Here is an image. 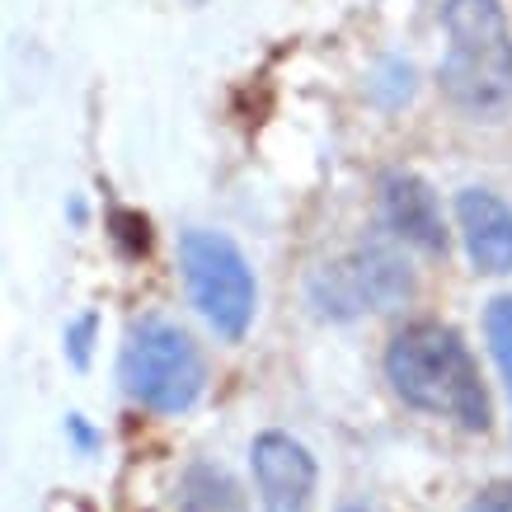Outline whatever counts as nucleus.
Listing matches in <instances>:
<instances>
[{"instance_id": "8", "label": "nucleus", "mask_w": 512, "mask_h": 512, "mask_svg": "<svg viewBox=\"0 0 512 512\" xmlns=\"http://www.w3.org/2000/svg\"><path fill=\"white\" fill-rule=\"evenodd\" d=\"M381 212H386V226L400 235L404 245H419V249H428V254L447 249L442 207H437L433 188L423 184L419 174L390 170L386 179H381Z\"/></svg>"}, {"instance_id": "3", "label": "nucleus", "mask_w": 512, "mask_h": 512, "mask_svg": "<svg viewBox=\"0 0 512 512\" xmlns=\"http://www.w3.org/2000/svg\"><path fill=\"white\" fill-rule=\"evenodd\" d=\"M118 381L127 400H137L151 414H184L193 409L207 381L198 343L188 339L179 325L165 320H141L123 343L118 357Z\"/></svg>"}, {"instance_id": "12", "label": "nucleus", "mask_w": 512, "mask_h": 512, "mask_svg": "<svg viewBox=\"0 0 512 512\" xmlns=\"http://www.w3.org/2000/svg\"><path fill=\"white\" fill-rule=\"evenodd\" d=\"M113 226H118L113 235L127 245V254H146V245H151V226H146V217H137V212H118Z\"/></svg>"}, {"instance_id": "7", "label": "nucleus", "mask_w": 512, "mask_h": 512, "mask_svg": "<svg viewBox=\"0 0 512 512\" xmlns=\"http://www.w3.org/2000/svg\"><path fill=\"white\" fill-rule=\"evenodd\" d=\"M456 226L466 240V254L475 273L503 278L512 273V207L494 198L489 188H466L456 198Z\"/></svg>"}, {"instance_id": "9", "label": "nucleus", "mask_w": 512, "mask_h": 512, "mask_svg": "<svg viewBox=\"0 0 512 512\" xmlns=\"http://www.w3.org/2000/svg\"><path fill=\"white\" fill-rule=\"evenodd\" d=\"M179 512H249L240 484L231 480V470L217 461H193L179 480Z\"/></svg>"}, {"instance_id": "1", "label": "nucleus", "mask_w": 512, "mask_h": 512, "mask_svg": "<svg viewBox=\"0 0 512 512\" xmlns=\"http://www.w3.org/2000/svg\"><path fill=\"white\" fill-rule=\"evenodd\" d=\"M386 376L404 404H414L433 419H447L466 433L489 428V395L480 367L461 334L437 320L404 325L386 348Z\"/></svg>"}, {"instance_id": "6", "label": "nucleus", "mask_w": 512, "mask_h": 512, "mask_svg": "<svg viewBox=\"0 0 512 512\" xmlns=\"http://www.w3.org/2000/svg\"><path fill=\"white\" fill-rule=\"evenodd\" d=\"M254 489L264 512H311L315 508V456L287 433H259L249 447Z\"/></svg>"}, {"instance_id": "11", "label": "nucleus", "mask_w": 512, "mask_h": 512, "mask_svg": "<svg viewBox=\"0 0 512 512\" xmlns=\"http://www.w3.org/2000/svg\"><path fill=\"white\" fill-rule=\"evenodd\" d=\"M372 94L381 99V104L395 109V104H404V99L414 94V71H409L404 62H386L381 66V76L372 80Z\"/></svg>"}, {"instance_id": "2", "label": "nucleus", "mask_w": 512, "mask_h": 512, "mask_svg": "<svg viewBox=\"0 0 512 512\" xmlns=\"http://www.w3.org/2000/svg\"><path fill=\"white\" fill-rule=\"evenodd\" d=\"M442 94L466 113H494L512 99V29L498 0H447Z\"/></svg>"}, {"instance_id": "4", "label": "nucleus", "mask_w": 512, "mask_h": 512, "mask_svg": "<svg viewBox=\"0 0 512 512\" xmlns=\"http://www.w3.org/2000/svg\"><path fill=\"white\" fill-rule=\"evenodd\" d=\"M179 264H184L188 296H193L202 320L226 343L245 339L249 320H254V296H259L245 254L217 231H184Z\"/></svg>"}, {"instance_id": "10", "label": "nucleus", "mask_w": 512, "mask_h": 512, "mask_svg": "<svg viewBox=\"0 0 512 512\" xmlns=\"http://www.w3.org/2000/svg\"><path fill=\"white\" fill-rule=\"evenodd\" d=\"M484 334H489V348H494V362L503 381H508V395H512V296H498L489 315H484Z\"/></svg>"}, {"instance_id": "15", "label": "nucleus", "mask_w": 512, "mask_h": 512, "mask_svg": "<svg viewBox=\"0 0 512 512\" xmlns=\"http://www.w3.org/2000/svg\"><path fill=\"white\" fill-rule=\"evenodd\" d=\"M343 512H367V508H343Z\"/></svg>"}, {"instance_id": "5", "label": "nucleus", "mask_w": 512, "mask_h": 512, "mask_svg": "<svg viewBox=\"0 0 512 512\" xmlns=\"http://www.w3.org/2000/svg\"><path fill=\"white\" fill-rule=\"evenodd\" d=\"M414 296V273L386 245H357L311 278V306L325 320H357L367 311H390Z\"/></svg>"}, {"instance_id": "13", "label": "nucleus", "mask_w": 512, "mask_h": 512, "mask_svg": "<svg viewBox=\"0 0 512 512\" xmlns=\"http://www.w3.org/2000/svg\"><path fill=\"white\" fill-rule=\"evenodd\" d=\"M90 343H94V315H80L76 325L66 329V353H71V362H76V367H85V362H90Z\"/></svg>"}, {"instance_id": "14", "label": "nucleus", "mask_w": 512, "mask_h": 512, "mask_svg": "<svg viewBox=\"0 0 512 512\" xmlns=\"http://www.w3.org/2000/svg\"><path fill=\"white\" fill-rule=\"evenodd\" d=\"M466 512H512V480H498L470 498Z\"/></svg>"}]
</instances>
